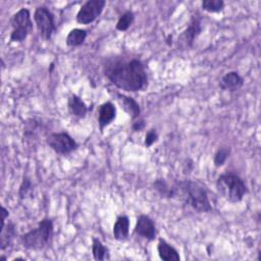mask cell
I'll return each mask as SVG.
<instances>
[{
    "instance_id": "11",
    "label": "cell",
    "mask_w": 261,
    "mask_h": 261,
    "mask_svg": "<svg viewBox=\"0 0 261 261\" xmlns=\"http://www.w3.org/2000/svg\"><path fill=\"white\" fill-rule=\"evenodd\" d=\"M115 114L116 109L111 102H105L100 105L98 110V122L101 130L112 122V120L115 118Z\"/></svg>"
},
{
    "instance_id": "22",
    "label": "cell",
    "mask_w": 261,
    "mask_h": 261,
    "mask_svg": "<svg viewBox=\"0 0 261 261\" xmlns=\"http://www.w3.org/2000/svg\"><path fill=\"white\" fill-rule=\"evenodd\" d=\"M133 21H134V13L132 11H126L118 19L116 23V29L121 32L126 31L133 23Z\"/></svg>"
},
{
    "instance_id": "7",
    "label": "cell",
    "mask_w": 261,
    "mask_h": 261,
    "mask_svg": "<svg viewBox=\"0 0 261 261\" xmlns=\"http://www.w3.org/2000/svg\"><path fill=\"white\" fill-rule=\"evenodd\" d=\"M106 2L104 0H89L80 8L76 14V21L88 24L94 21L103 11Z\"/></svg>"
},
{
    "instance_id": "4",
    "label": "cell",
    "mask_w": 261,
    "mask_h": 261,
    "mask_svg": "<svg viewBox=\"0 0 261 261\" xmlns=\"http://www.w3.org/2000/svg\"><path fill=\"white\" fill-rule=\"evenodd\" d=\"M53 232V223L49 218H44L38 226L22 234L21 243L25 249L39 251L46 247Z\"/></svg>"
},
{
    "instance_id": "13",
    "label": "cell",
    "mask_w": 261,
    "mask_h": 261,
    "mask_svg": "<svg viewBox=\"0 0 261 261\" xmlns=\"http://www.w3.org/2000/svg\"><path fill=\"white\" fill-rule=\"evenodd\" d=\"M129 231V220L125 215L117 217L113 225V237L118 241H124L128 237Z\"/></svg>"
},
{
    "instance_id": "12",
    "label": "cell",
    "mask_w": 261,
    "mask_h": 261,
    "mask_svg": "<svg viewBox=\"0 0 261 261\" xmlns=\"http://www.w3.org/2000/svg\"><path fill=\"white\" fill-rule=\"evenodd\" d=\"M244 84L243 77L237 71H229L219 82V87L225 91H237Z\"/></svg>"
},
{
    "instance_id": "10",
    "label": "cell",
    "mask_w": 261,
    "mask_h": 261,
    "mask_svg": "<svg viewBox=\"0 0 261 261\" xmlns=\"http://www.w3.org/2000/svg\"><path fill=\"white\" fill-rule=\"evenodd\" d=\"M11 24L13 30H20L31 32L33 29V23L31 20L30 11L27 8L19 9L11 18Z\"/></svg>"
},
{
    "instance_id": "21",
    "label": "cell",
    "mask_w": 261,
    "mask_h": 261,
    "mask_svg": "<svg viewBox=\"0 0 261 261\" xmlns=\"http://www.w3.org/2000/svg\"><path fill=\"white\" fill-rule=\"evenodd\" d=\"M223 7L224 2L222 0H205L202 2V8L208 12H219Z\"/></svg>"
},
{
    "instance_id": "1",
    "label": "cell",
    "mask_w": 261,
    "mask_h": 261,
    "mask_svg": "<svg viewBox=\"0 0 261 261\" xmlns=\"http://www.w3.org/2000/svg\"><path fill=\"white\" fill-rule=\"evenodd\" d=\"M105 74L113 85L127 92L142 91L148 86L145 67L138 59L110 62L106 65Z\"/></svg>"
},
{
    "instance_id": "16",
    "label": "cell",
    "mask_w": 261,
    "mask_h": 261,
    "mask_svg": "<svg viewBox=\"0 0 261 261\" xmlns=\"http://www.w3.org/2000/svg\"><path fill=\"white\" fill-rule=\"evenodd\" d=\"M67 107H68L70 114H72L73 116H76V117H84L87 113L86 104L76 95H71L68 98Z\"/></svg>"
},
{
    "instance_id": "25",
    "label": "cell",
    "mask_w": 261,
    "mask_h": 261,
    "mask_svg": "<svg viewBox=\"0 0 261 261\" xmlns=\"http://www.w3.org/2000/svg\"><path fill=\"white\" fill-rule=\"evenodd\" d=\"M157 138H158V135H157V132L155 129H150L146 137H145V146L146 147H150L152 146L156 141H157Z\"/></svg>"
},
{
    "instance_id": "2",
    "label": "cell",
    "mask_w": 261,
    "mask_h": 261,
    "mask_svg": "<svg viewBox=\"0 0 261 261\" xmlns=\"http://www.w3.org/2000/svg\"><path fill=\"white\" fill-rule=\"evenodd\" d=\"M184 201L198 212H209L212 210L205 187L194 180H181L172 185V196Z\"/></svg>"
},
{
    "instance_id": "18",
    "label": "cell",
    "mask_w": 261,
    "mask_h": 261,
    "mask_svg": "<svg viewBox=\"0 0 261 261\" xmlns=\"http://www.w3.org/2000/svg\"><path fill=\"white\" fill-rule=\"evenodd\" d=\"M87 37V32L82 29H73L66 37V44L70 47H77L84 43Z\"/></svg>"
},
{
    "instance_id": "3",
    "label": "cell",
    "mask_w": 261,
    "mask_h": 261,
    "mask_svg": "<svg viewBox=\"0 0 261 261\" xmlns=\"http://www.w3.org/2000/svg\"><path fill=\"white\" fill-rule=\"evenodd\" d=\"M216 188L218 193L224 199L232 203L240 202L247 192L246 185L243 179L232 173L220 175L216 181Z\"/></svg>"
},
{
    "instance_id": "19",
    "label": "cell",
    "mask_w": 261,
    "mask_h": 261,
    "mask_svg": "<svg viewBox=\"0 0 261 261\" xmlns=\"http://www.w3.org/2000/svg\"><path fill=\"white\" fill-rule=\"evenodd\" d=\"M92 253H93V257H94L95 260L101 261V260L109 259L108 249L98 239L93 240Z\"/></svg>"
},
{
    "instance_id": "24",
    "label": "cell",
    "mask_w": 261,
    "mask_h": 261,
    "mask_svg": "<svg viewBox=\"0 0 261 261\" xmlns=\"http://www.w3.org/2000/svg\"><path fill=\"white\" fill-rule=\"evenodd\" d=\"M28 35H29V32H27V31L12 30V33L10 35V41L11 42H21L28 37Z\"/></svg>"
},
{
    "instance_id": "17",
    "label": "cell",
    "mask_w": 261,
    "mask_h": 261,
    "mask_svg": "<svg viewBox=\"0 0 261 261\" xmlns=\"http://www.w3.org/2000/svg\"><path fill=\"white\" fill-rule=\"evenodd\" d=\"M0 248L1 250H4L10 245L12 239L15 237V227L13 223L9 222L6 226L4 225L2 228H0Z\"/></svg>"
},
{
    "instance_id": "28",
    "label": "cell",
    "mask_w": 261,
    "mask_h": 261,
    "mask_svg": "<svg viewBox=\"0 0 261 261\" xmlns=\"http://www.w3.org/2000/svg\"><path fill=\"white\" fill-rule=\"evenodd\" d=\"M144 127H145V122H144V120H138V121L134 122V124H133V129L136 130V132L142 130Z\"/></svg>"
},
{
    "instance_id": "5",
    "label": "cell",
    "mask_w": 261,
    "mask_h": 261,
    "mask_svg": "<svg viewBox=\"0 0 261 261\" xmlns=\"http://www.w3.org/2000/svg\"><path fill=\"white\" fill-rule=\"evenodd\" d=\"M34 19L40 36L45 40H49L55 31L54 16L52 12L47 7H38L34 13Z\"/></svg>"
},
{
    "instance_id": "23",
    "label": "cell",
    "mask_w": 261,
    "mask_h": 261,
    "mask_svg": "<svg viewBox=\"0 0 261 261\" xmlns=\"http://www.w3.org/2000/svg\"><path fill=\"white\" fill-rule=\"evenodd\" d=\"M228 154H229V150L227 148H220L214 155V165L215 166H222L224 164V162L226 161L227 157H228Z\"/></svg>"
},
{
    "instance_id": "9",
    "label": "cell",
    "mask_w": 261,
    "mask_h": 261,
    "mask_svg": "<svg viewBox=\"0 0 261 261\" xmlns=\"http://www.w3.org/2000/svg\"><path fill=\"white\" fill-rule=\"evenodd\" d=\"M135 231L137 234L145 238L148 241L155 239L156 229L153 220L147 215H140L137 219Z\"/></svg>"
},
{
    "instance_id": "14",
    "label": "cell",
    "mask_w": 261,
    "mask_h": 261,
    "mask_svg": "<svg viewBox=\"0 0 261 261\" xmlns=\"http://www.w3.org/2000/svg\"><path fill=\"white\" fill-rule=\"evenodd\" d=\"M158 254L160 259L165 260V261H178L180 259L177 251L170 246L167 242H165L164 240H159L158 242Z\"/></svg>"
},
{
    "instance_id": "20",
    "label": "cell",
    "mask_w": 261,
    "mask_h": 261,
    "mask_svg": "<svg viewBox=\"0 0 261 261\" xmlns=\"http://www.w3.org/2000/svg\"><path fill=\"white\" fill-rule=\"evenodd\" d=\"M154 189L164 198H171L172 196V186H169L164 179L158 178L153 184Z\"/></svg>"
},
{
    "instance_id": "15",
    "label": "cell",
    "mask_w": 261,
    "mask_h": 261,
    "mask_svg": "<svg viewBox=\"0 0 261 261\" xmlns=\"http://www.w3.org/2000/svg\"><path fill=\"white\" fill-rule=\"evenodd\" d=\"M117 97H118L119 103L121 104V107H123V109L128 113V115L133 119L140 115L141 109H140V105L137 103V101H135L130 97H127V96L121 95V94H117Z\"/></svg>"
},
{
    "instance_id": "8",
    "label": "cell",
    "mask_w": 261,
    "mask_h": 261,
    "mask_svg": "<svg viewBox=\"0 0 261 261\" xmlns=\"http://www.w3.org/2000/svg\"><path fill=\"white\" fill-rule=\"evenodd\" d=\"M201 31H202V28H201L200 20L197 18H194L191 24L178 37V46L182 49H187L191 47L195 39L201 33Z\"/></svg>"
},
{
    "instance_id": "6",
    "label": "cell",
    "mask_w": 261,
    "mask_h": 261,
    "mask_svg": "<svg viewBox=\"0 0 261 261\" xmlns=\"http://www.w3.org/2000/svg\"><path fill=\"white\" fill-rule=\"evenodd\" d=\"M48 146L58 154H69L76 149L75 141L66 133H53L47 138Z\"/></svg>"
},
{
    "instance_id": "26",
    "label": "cell",
    "mask_w": 261,
    "mask_h": 261,
    "mask_svg": "<svg viewBox=\"0 0 261 261\" xmlns=\"http://www.w3.org/2000/svg\"><path fill=\"white\" fill-rule=\"evenodd\" d=\"M31 189H32V184H31L30 179L27 178V177L23 178L22 184H21L20 189H19V195H20V197L23 198L24 196H27L28 193L31 191Z\"/></svg>"
},
{
    "instance_id": "27",
    "label": "cell",
    "mask_w": 261,
    "mask_h": 261,
    "mask_svg": "<svg viewBox=\"0 0 261 261\" xmlns=\"http://www.w3.org/2000/svg\"><path fill=\"white\" fill-rule=\"evenodd\" d=\"M7 216H8V210L4 206H2L1 207V228L5 225V219Z\"/></svg>"
}]
</instances>
